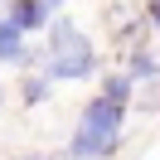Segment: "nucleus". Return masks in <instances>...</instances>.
I'll return each mask as SVG.
<instances>
[{
    "instance_id": "1",
    "label": "nucleus",
    "mask_w": 160,
    "mask_h": 160,
    "mask_svg": "<svg viewBox=\"0 0 160 160\" xmlns=\"http://www.w3.org/2000/svg\"><path fill=\"white\" fill-rule=\"evenodd\" d=\"M126 107H131V102L112 97V92L92 97L88 107H82V117H78V131H73L68 155H73V160H102V155H112V150L121 146V121H126Z\"/></svg>"
},
{
    "instance_id": "2",
    "label": "nucleus",
    "mask_w": 160,
    "mask_h": 160,
    "mask_svg": "<svg viewBox=\"0 0 160 160\" xmlns=\"http://www.w3.org/2000/svg\"><path fill=\"white\" fill-rule=\"evenodd\" d=\"M92 68H97V49H92V39L78 29V24L58 20L49 24V58H44V73H49L53 82H82L92 78Z\"/></svg>"
},
{
    "instance_id": "3",
    "label": "nucleus",
    "mask_w": 160,
    "mask_h": 160,
    "mask_svg": "<svg viewBox=\"0 0 160 160\" xmlns=\"http://www.w3.org/2000/svg\"><path fill=\"white\" fill-rule=\"evenodd\" d=\"M29 58L34 53H29V44H24V29L5 15V20H0V63H5V68H24Z\"/></svg>"
},
{
    "instance_id": "4",
    "label": "nucleus",
    "mask_w": 160,
    "mask_h": 160,
    "mask_svg": "<svg viewBox=\"0 0 160 160\" xmlns=\"http://www.w3.org/2000/svg\"><path fill=\"white\" fill-rule=\"evenodd\" d=\"M49 15H53V5H49V0H10V20L20 24L24 34L49 29Z\"/></svg>"
},
{
    "instance_id": "5",
    "label": "nucleus",
    "mask_w": 160,
    "mask_h": 160,
    "mask_svg": "<svg viewBox=\"0 0 160 160\" xmlns=\"http://www.w3.org/2000/svg\"><path fill=\"white\" fill-rule=\"evenodd\" d=\"M126 73H131L136 82H150V78H160V58H150V53H131Z\"/></svg>"
},
{
    "instance_id": "6",
    "label": "nucleus",
    "mask_w": 160,
    "mask_h": 160,
    "mask_svg": "<svg viewBox=\"0 0 160 160\" xmlns=\"http://www.w3.org/2000/svg\"><path fill=\"white\" fill-rule=\"evenodd\" d=\"M131 88H136L131 73H112V78L102 82V92H112V97H121V102H131Z\"/></svg>"
},
{
    "instance_id": "7",
    "label": "nucleus",
    "mask_w": 160,
    "mask_h": 160,
    "mask_svg": "<svg viewBox=\"0 0 160 160\" xmlns=\"http://www.w3.org/2000/svg\"><path fill=\"white\" fill-rule=\"evenodd\" d=\"M49 73H44V78H29V82H24V102H29V107H44V97H49Z\"/></svg>"
},
{
    "instance_id": "8",
    "label": "nucleus",
    "mask_w": 160,
    "mask_h": 160,
    "mask_svg": "<svg viewBox=\"0 0 160 160\" xmlns=\"http://www.w3.org/2000/svg\"><path fill=\"white\" fill-rule=\"evenodd\" d=\"M146 15H150V24L160 29V0H150V10H146Z\"/></svg>"
},
{
    "instance_id": "9",
    "label": "nucleus",
    "mask_w": 160,
    "mask_h": 160,
    "mask_svg": "<svg viewBox=\"0 0 160 160\" xmlns=\"http://www.w3.org/2000/svg\"><path fill=\"white\" fill-rule=\"evenodd\" d=\"M24 160H49V155H24Z\"/></svg>"
},
{
    "instance_id": "10",
    "label": "nucleus",
    "mask_w": 160,
    "mask_h": 160,
    "mask_svg": "<svg viewBox=\"0 0 160 160\" xmlns=\"http://www.w3.org/2000/svg\"><path fill=\"white\" fill-rule=\"evenodd\" d=\"M49 5H53V10H58V5H63V0H49Z\"/></svg>"
}]
</instances>
